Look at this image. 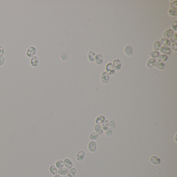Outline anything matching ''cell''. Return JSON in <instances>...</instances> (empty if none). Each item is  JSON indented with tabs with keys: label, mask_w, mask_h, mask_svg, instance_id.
<instances>
[{
	"label": "cell",
	"mask_w": 177,
	"mask_h": 177,
	"mask_svg": "<svg viewBox=\"0 0 177 177\" xmlns=\"http://www.w3.org/2000/svg\"><path fill=\"white\" fill-rule=\"evenodd\" d=\"M99 135L96 133H92L89 135V139L92 141L96 140L98 138Z\"/></svg>",
	"instance_id": "cell-27"
},
{
	"label": "cell",
	"mask_w": 177,
	"mask_h": 177,
	"mask_svg": "<svg viewBox=\"0 0 177 177\" xmlns=\"http://www.w3.org/2000/svg\"><path fill=\"white\" fill-rule=\"evenodd\" d=\"M171 27L172 28L173 30L174 31H177V21L176 20L173 21L171 24Z\"/></svg>",
	"instance_id": "cell-34"
},
{
	"label": "cell",
	"mask_w": 177,
	"mask_h": 177,
	"mask_svg": "<svg viewBox=\"0 0 177 177\" xmlns=\"http://www.w3.org/2000/svg\"><path fill=\"white\" fill-rule=\"evenodd\" d=\"M125 53L127 56H130L133 55V49L130 45H127L124 50Z\"/></svg>",
	"instance_id": "cell-12"
},
{
	"label": "cell",
	"mask_w": 177,
	"mask_h": 177,
	"mask_svg": "<svg viewBox=\"0 0 177 177\" xmlns=\"http://www.w3.org/2000/svg\"><path fill=\"white\" fill-rule=\"evenodd\" d=\"M95 62L98 65H100L103 62V57L101 54H97L95 56Z\"/></svg>",
	"instance_id": "cell-11"
},
{
	"label": "cell",
	"mask_w": 177,
	"mask_h": 177,
	"mask_svg": "<svg viewBox=\"0 0 177 177\" xmlns=\"http://www.w3.org/2000/svg\"><path fill=\"white\" fill-rule=\"evenodd\" d=\"M5 57L4 56H2V57H0V67H2L4 65V64L5 62Z\"/></svg>",
	"instance_id": "cell-32"
},
{
	"label": "cell",
	"mask_w": 177,
	"mask_h": 177,
	"mask_svg": "<svg viewBox=\"0 0 177 177\" xmlns=\"http://www.w3.org/2000/svg\"><path fill=\"white\" fill-rule=\"evenodd\" d=\"M67 55L66 52H63L61 54V55H60V58H61L62 61H66L67 59Z\"/></svg>",
	"instance_id": "cell-31"
},
{
	"label": "cell",
	"mask_w": 177,
	"mask_h": 177,
	"mask_svg": "<svg viewBox=\"0 0 177 177\" xmlns=\"http://www.w3.org/2000/svg\"><path fill=\"white\" fill-rule=\"evenodd\" d=\"M169 41H170V43H172V44L176 43V42H177V34L176 33L173 34Z\"/></svg>",
	"instance_id": "cell-28"
},
{
	"label": "cell",
	"mask_w": 177,
	"mask_h": 177,
	"mask_svg": "<svg viewBox=\"0 0 177 177\" xmlns=\"http://www.w3.org/2000/svg\"><path fill=\"white\" fill-rule=\"evenodd\" d=\"M102 128L103 130L107 131L110 127V124H109V122L108 120H105L104 122L102 124Z\"/></svg>",
	"instance_id": "cell-21"
},
{
	"label": "cell",
	"mask_w": 177,
	"mask_h": 177,
	"mask_svg": "<svg viewBox=\"0 0 177 177\" xmlns=\"http://www.w3.org/2000/svg\"><path fill=\"white\" fill-rule=\"evenodd\" d=\"M160 50V52L161 53H163L165 55H169L171 54L170 49L168 47L161 46Z\"/></svg>",
	"instance_id": "cell-9"
},
{
	"label": "cell",
	"mask_w": 177,
	"mask_h": 177,
	"mask_svg": "<svg viewBox=\"0 0 177 177\" xmlns=\"http://www.w3.org/2000/svg\"><path fill=\"white\" fill-rule=\"evenodd\" d=\"M88 148L89 151L92 152H95L97 149V144L96 142L94 141H92L89 142L88 145Z\"/></svg>",
	"instance_id": "cell-5"
},
{
	"label": "cell",
	"mask_w": 177,
	"mask_h": 177,
	"mask_svg": "<svg viewBox=\"0 0 177 177\" xmlns=\"http://www.w3.org/2000/svg\"><path fill=\"white\" fill-rule=\"evenodd\" d=\"M160 55V52L157 51H152L150 53V56L152 57L151 58L153 59L157 58Z\"/></svg>",
	"instance_id": "cell-26"
},
{
	"label": "cell",
	"mask_w": 177,
	"mask_h": 177,
	"mask_svg": "<svg viewBox=\"0 0 177 177\" xmlns=\"http://www.w3.org/2000/svg\"><path fill=\"white\" fill-rule=\"evenodd\" d=\"M85 156V153L84 151H80L76 155V159L78 161H82L84 160Z\"/></svg>",
	"instance_id": "cell-10"
},
{
	"label": "cell",
	"mask_w": 177,
	"mask_h": 177,
	"mask_svg": "<svg viewBox=\"0 0 177 177\" xmlns=\"http://www.w3.org/2000/svg\"><path fill=\"white\" fill-rule=\"evenodd\" d=\"M170 7L171 8H177V1H175L171 2L170 4Z\"/></svg>",
	"instance_id": "cell-35"
},
{
	"label": "cell",
	"mask_w": 177,
	"mask_h": 177,
	"mask_svg": "<svg viewBox=\"0 0 177 177\" xmlns=\"http://www.w3.org/2000/svg\"><path fill=\"white\" fill-rule=\"evenodd\" d=\"M160 47H161V44L160 42V41H156V42H154L153 45V48L154 50H155V51H159L160 50Z\"/></svg>",
	"instance_id": "cell-25"
},
{
	"label": "cell",
	"mask_w": 177,
	"mask_h": 177,
	"mask_svg": "<svg viewBox=\"0 0 177 177\" xmlns=\"http://www.w3.org/2000/svg\"><path fill=\"white\" fill-rule=\"evenodd\" d=\"M5 54V48L2 45H0V57L3 56Z\"/></svg>",
	"instance_id": "cell-33"
},
{
	"label": "cell",
	"mask_w": 177,
	"mask_h": 177,
	"mask_svg": "<svg viewBox=\"0 0 177 177\" xmlns=\"http://www.w3.org/2000/svg\"><path fill=\"white\" fill-rule=\"evenodd\" d=\"M160 42L161 45H163V46H165V47L169 46L171 44L170 41H169L168 39H166L165 38L161 39Z\"/></svg>",
	"instance_id": "cell-13"
},
{
	"label": "cell",
	"mask_w": 177,
	"mask_h": 177,
	"mask_svg": "<svg viewBox=\"0 0 177 177\" xmlns=\"http://www.w3.org/2000/svg\"><path fill=\"white\" fill-rule=\"evenodd\" d=\"M167 59H168V57L166 55H160L157 58V62H165L166 61Z\"/></svg>",
	"instance_id": "cell-19"
},
{
	"label": "cell",
	"mask_w": 177,
	"mask_h": 177,
	"mask_svg": "<svg viewBox=\"0 0 177 177\" xmlns=\"http://www.w3.org/2000/svg\"><path fill=\"white\" fill-rule=\"evenodd\" d=\"M76 172V170L75 168H71L67 172L68 177H73Z\"/></svg>",
	"instance_id": "cell-22"
},
{
	"label": "cell",
	"mask_w": 177,
	"mask_h": 177,
	"mask_svg": "<svg viewBox=\"0 0 177 177\" xmlns=\"http://www.w3.org/2000/svg\"><path fill=\"white\" fill-rule=\"evenodd\" d=\"M49 170H50V171L51 174L53 175L57 174L58 172V169L54 165L51 166L50 167V168H49Z\"/></svg>",
	"instance_id": "cell-23"
},
{
	"label": "cell",
	"mask_w": 177,
	"mask_h": 177,
	"mask_svg": "<svg viewBox=\"0 0 177 177\" xmlns=\"http://www.w3.org/2000/svg\"><path fill=\"white\" fill-rule=\"evenodd\" d=\"M171 48L174 51H177V43L172 44L171 45Z\"/></svg>",
	"instance_id": "cell-36"
},
{
	"label": "cell",
	"mask_w": 177,
	"mask_h": 177,
	"mask_svg": "<svg viewBox=\"0 0 177 177\" xmlns=\"http://www.w3.org/2000/svg\"><path fill=\"white\" fill-rule=\"evenodd\" d=\"M168 14L171 16H177V8H170L168 10Z\"/></svg>",
	"instance_id": "cell-29"
},
{
	"label": "cell",
	"mask_w": 177,
	"mask_h": 177,
	"mask_svg": "<svg viewBox=\"0 0 177 177\" xmlns=\"http://www.w3.org/2000/svg\"><path fill=\"white\" fill-rule=\"evenodd\" d=\"M101 81L103 84H106L109 81V75L108 73L104 71L103 72L101 75Z\"/></svg>",
	"instance_id": "cell-3"
},
{
	"label": "cell",
	"mask_w": 177,
	"mask_h": 177,
	"mask_svg": "<svg viewBox=\"0 0 177 177\" xmlns=\"http://www.w3.org/2000/svg\"><path fill=\"white\" fill-rule=\"evenodd\" d=\"M68 171H69L68 169H67L66 167H62L58 169V173L60 176H65L67 174Z\"/></svg>",
	"instance_id": "cell-15"
},
{
	"label": "cell",
	"mask_w": 177,
	"mask_h": 177,
	"mask_svg": "<svg viewBox=\"0 0 177 177\" xmlns=\"http://www.w3.org/2000/svg\"><path fill=\"white\" fill-rule=\"evenodd\" d=\"M157 69L159 70H163L165 68V64L163 62H156L155 64V66Z\"/></svg>",
	"instance_id": "cell-24"
},
{
	"label": "cell",
	"mask_w": 177,
	"mask_h": 177,
	"mask_svg": "<svg viewBox=\"0 0 177 177\" xmlns=\"http://www.w3.org/2000/svg\"><path fill=\"white\" fill-rule=\"evenodd\" d=\"M105 119V117L103 115H99L96 119V123L97 124H98V125H100V124H102L104 122Z\"/></svg>",
	"instance_id": "cell-16"
},
{
	"label": "cell",
	"mask_w": 177,
	"mask_h": 177,
	"mask_svg": "<svg viewBox=\"0 0 177 177\" xmlns=\"http://www.w3.org/2000/svg\"><path fill=\"white\" fill-rule=\"evenodd\" d=\"M94 129H95L96 133H97L99 135H102L103 133V130L100 125H98V124H96L94 127Z\"/></svg>",
	"instance_id": "cell-14"
},
{
	"label": "cell",
	"mask_w": 177,
	"mask_h": 177,
	"mask_svg": "<svg viewBox=\"0 0 177 177\" xmlns=\"http://www.w3.org/2000/svg\"><path fill=\"white\" fill-rule=\"evenodd\" d=\"M36 52V48L35 46H30L26 51V56L29 58H32L35 55Z\"/></svg>",
	"instance_id": "cell-1"
},
{
	"label": "cell",
	"mask_w": 177,
	"mask_h": 177,
	"mask_svg": "<svg viewBox=\"0 0 177 177\" xmlns=\"http://www.w3.org/2000/svg\"><path fill=\"white\" fill-rule=\"evenodd\" d=\"M112 65L113 66L115 71H118L121 68V63L118 59L114 60Z\"/></svg>",
	"instance_id": "cell-6"
},
{
	"label": "cell",
	"mask_w": 177,
	"mask_h": 177,
	"mask_svg": "<svg viewBox=\"0 0 177 177\" xmlns=\"http://www.w3.org/2000/svg\"><path fill=\"white\" fill-rule=\"evenodd\" d=\"M95 56H96V54H95V52L92 51H89L88 55V60H89L90 61H91V62L94 61H95Z\"/></svg>",
	"instance_id": "cell-20"
},
{
	"label": "cell",
	"mask_w": 177,
	"mask_h": 177,
	"mask_svg": "<svg viewBox=\"0 0 177 177\" xmlns=\"http://www.w3.org/2000/svg\"><path fill=\"white\" fill-rule=\"evenodd\" d=\"M150 160L151 163L154 165H159L160 163V160L159 157L155 156H153L151 157Z\"/></svg>",
	"instance_id": "cell-18"
},
{
	"label": "cell",
	"mask_w": 177,
	"mask_h": 177,
	"mask_svg": "<svg viewBox=\"0 0 177 177\" xmlns=\"http://www.w3.org/2000/svg\"><path fill=\"white\" fill-rule=\"evenodd\" d=\"M109 124H110V126L112 128L115 127V122L114 120H111V121L109 123Z\"/></svg>",
	"instance_id": "cell-37"
},
{
	"label": "cell",
	"mask_w": 177,
	"mask_h": 177,
	"mask_svg": "<svg viewBox=\"0 0 177 177\" xmlns=\"http://www.w3.org/2000/svg\"><path fill=\"white\" fill-rule=\"evenodd\" d=\"M30 65L33 67H36L39 64V59L36 56H34L30 60Z\"/></svg>",
	"instance_id": "cell-4"
},
{
	"label": "cell",
	"mask_w": 177,
	"mask_h": 177,
	"mask_svg": "<svg viewBox=\"0 0 177 177\" xmlns=\"http://www.w3.org/2000/svg\"><path fill=\"white\" fill-rule=\"evenodd\" d=\"M156 62V60L155 59L150 58L147 62V67L149 68H152L153 67L155 66V64Z\"/></svg>",
	"instance_id": "cell-17"
},
{
	"label": "cell",
	"mask_w": 177,
	"mask_h": 177,
	"mask_svg": "<svg viewBox=\"0 0 177 177\" xmlns=\"http://www.w3.org/2000/svg\"><path fill=\"white\" fill-rule=\"evenodd\" d=\"M53 177H61V176L59 174H56L54 175V176Z\"/></svg>",
	"instance_id": "cell-39"
},
{
	"label": "cell",
	"mask_w": 177,
	"mask_h": 177,
	"mask_svg": "<svg viewBox=\"0 0 177 177\" xmlns=\"http://www.w3.org/2000/svg\"><path fill=\"white\" fill-rule=\"evenodd\" d=\"M64 166H65L66 168L67 169H71L73 167V163L72 160L69 159H65L63 160Z\"/></svg>",
	"instance_id": "cell-7"
},
{
	"label": "cell",
	"mask_w": 177,
	"mask_h": 177,
	"mask_svg": "<svg viewBox=\"0 0 177 177\" xmlns=\"http://www.w3.org/2000/svg\"><path fill=\"white\" fill-rule=\"evenodd\" d=\"M105 70H106L105 72H107L109 75H113L115 73V70L113 66L111 63H109L107 64L106 67H105Z\"/></svg>",
	"instance_id": "cell-2"
},
{
	"label": "cell",
	"mask_w": 177,
	"mask_h": 177,
	"mask_svg": "<svg viewBox=\"0 0 177 177\" xmlns=\"http://www.w3.org/2000/svg\"><path fill=\"white\" fill-rule=\"evenodd\" d=\"M174 33V31H173V30L172 29H167V30H166L165 32L164 33V34H163V36L164 37V38H165L166 39H170Z\"/></svg>",
	"instance_id": "cell-8"
},
{
	"label": "cell",
	"mask_w": 177,
	"mask_h": 177,
	"mask_svg": "<svg viewBox=\"0 0 177 177\" xmlns=\"http://www.w3.org/2000/svg\"><path fill=\"white\" fill-rule=\"evenodd\" d=\"M56 167L57 168H61L64 167V163H63V161L60 160L57 161V162L56 163Z\"/></svg>",
	"instance_id": "cell-30"
},
{
	"label": "cell",
	"mask_w": 177,
	"mask_h": 177,
	"mask_svg": "<svg viewBox=\"0 0 177 177\" xmlns=\"http://www.w3.org/2000/svg\"><path fill=\"white\" fill-rule=\"evenodd\" d=\"M105 134L107 135H112V131L111 129H109L107 131L105 132Z\"/></svg>",
	"instance_id": "cell-38"
}]
</instances>
